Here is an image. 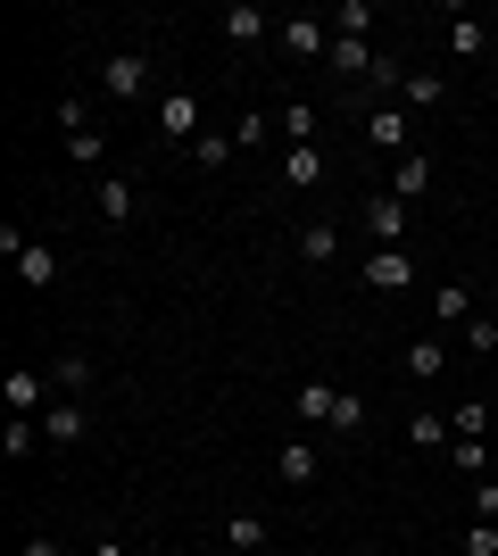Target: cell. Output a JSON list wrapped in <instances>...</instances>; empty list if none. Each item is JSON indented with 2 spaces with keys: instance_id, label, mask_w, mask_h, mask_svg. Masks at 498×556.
I'll list each match as a JSON object with an SVG mask.
<instances>
[{
  "instance_id": "6da1fadb",
  "label": "cell",
  "mask_w": 498,
  "mask_h": 556,
  "mask_svg": "<svg viewBox=\"0 0 498 556\" xmlns=\"http://www.w3.org/2000/svg\"><path fill=\"white\" fill-rule=\"evenodd\" d=\"M100 92H108V100H142V92H150V59H142V50H108Z\"/></svg>"
},
{
  "instance_id": "7a4b0ae2",
  "label": "cell",
  "mask_w": 498,
  "mask_h": 556,
  "mask_svg": "<svg viewBox=\"0 0 498 556\" xmlns=\"http://www.w3.org/2000/svg\"><path fill=\"white\" fill-rule=\"evenodd\" d=\"M357 225L374 232L382 250H399V241H407V200H391V191H374V200L357 208Z\"/></svg>"
},
{
  "instance_id": "3957f363",
  "label": "cell",
  "mask_w": 498,
  "mask_h": 556,
  "mask_svg": "<svg viewBox=\"0 0 498 556\" xmlns=\"http://www.w3.org/2000/svg\"><path fill=\"white\" fill-rule=\"evenodd\" d=\"M357 282H366V291H407V282H416V257L407 250H374L366 266H357Z\"/></svg>"
},
{
  "instance_id": "277c9868",
  "label": "cell",
  "mask_w": 498,
  "mask_h": 556,
  "mask_svg": "<svg viewBox=\"0 0 498 556\" xmlns=\"http://www.w3.org/2000/svg\"><path fill=\"white\" fill-rule=\"evenodd\" d=\"M0 391H9V416H42L59 382H50V374H34V366H17L9 382H0Z\"/></svg>"
},
{
  "instance_id": "5b68a950",
  "label": "cell",
  "mask_w": 498,
  "mask_h": 556,
  "mask_svg": "<svg viewBox=\"0 0 498 556\" xmlns=\"http://www.w3.org/2000/svg\"><path fill=\"white\" fill-rule=\"evenodd\" d=\"M158 134L166 141H200V92H166L158 100Z\"/></svg>"
},
{
  "instance_id": "8992f818",
  "label": "cell",
  "mask_w": 498,
  "mask_h": 556,
  "mask_svg": "<svg viewBox=\"0 0 498 556\" xmlns=\"http://www.w3.org/2000/svg\"><path fill=\"white\" fill-rule=\"evenodd\" d=\"M424 191H432V159H424V150H407V159L391 166V200H407V208H416Z\"/></svg>"
},
{
  "instance_id": "52a82bcc",
  "label": "cell",
  "mask_w": 498,
  "mask_h": 556,
  "mask_svg": "<svg viewBox=\"0 0 498 556\" xmlns=\"http://www.w3.org/2000/svg\"><path fill=\"white\" fill-rule=\"evenodd\" d=\"M17 282L25 291H50V282H59V250H50V241H25L17 250Z\"/></svg>"
},
{
  "instance_id": "ba28073f",
  "label": "cell",
  "mask_w": 498,
  "mask_h": 556,
  "mask_svg": "<svg viewBox=\"0 0 498 556\" xmlns=\"http://www.w3.org/2000/svg\"><path fill=\"white\" fill-rule=\"evenodd\" d=\"M283 50H291V59H324V50H332L324 17H283Z\"/></svg>"
},
{
  "instance_id": "9c48e42d",
  "label": "cell",
  "mask_w": 498,
  "mask_h": 556,
  "mask_svg": "<svg viewBox=\"0 0 498 556\" xmlns=\"http://www.w3.org/2000/svg\"><path fill=\"white\" fill-rule=\"evenodd\" d=\"M299 257H308V266H332V257H341V225H332V216H308V225H299Z\"/></svg>"
},
{
  "instance_id": "30bf717a",
  "label": "cell",
  "mask_w": 498,
  "mask_h": 556,
  "mask_svg": "<svg viewBox=\"0 0 498 556\" xmlns=\"http://www.w3.org/2000/svg\"><path fill=\"white\" fill-rule=\"evenodd\" d=\"M92 200H100V225H133V208H142V200H133V184H125V175H108V184H100Z\"/></svg>"
},
{
  "instance_id": "8fae6325",
  "label": "cell",
  "mask_w": 498,
  "mask_h": 556,
  "mask_svg": "<svg viewBox=\"0 0 498 556\" xmlns=\"http://www.w3.org/2000/svg\"><path fill=\"white\" fill-rule=\"evenodd\" d=\"M324 59H332V75H374V67H382V59H374L366 42H357V34H332V50H324Z\"/></svg>"
},
{
  "instance_id": "7c38bea8",
  "label": "cell",
  "mask_w": 498,
  "mask_h": 556,
  "mask_svg": "<svg viewBox=\"0 0 498 556\" xmlns=\"http://www.w3.org/2000/svg\"><path fill=\"white\" fill-rule=\"evenodd\" d=\"M283 184L291 191H316V184H324V150H316V141H308V150H283Z\"/></svg>"
},
{
  "instance_id": "4fadbf2b",
  "label": "cell",
  "mask_w": 498,
  "mask_h": 556,
  "mask_svg": "<svg viewBox=\"0 0 498 556\" xmlns=\"http://www.w3.org/2000/svg\"><path fill=\"white\" fill-rule=\"evenodd\" d=\"M366 141L374 150H407V109H374L366 116Z\"/></svg>"
},
{
  "instance_id": "5bb4252c",
  "label": "cell",
  "mask_w": 498,
  "mask_h": 556,
  "mask_svg": "<svg viewBox=\"0 0 498 556\" xmlns=\"http://www.w3.org/2000/svg\"><path fill=\"white\" fill-rule=\"evenodd\" d=\"M42 441H84V407L50 399V407H42Z\"/></svg>"
},
{
  "instance_id": "9a60e30c",
  "label": "cell",
  "mask_w": 498,
  "mask_h": 556,
  "mask_svg": "<svg viewBox=\"0 0 498 556\" xmlns=\"http://www.w3.org/2000/svg\"><path fill=\"white\" fill-rule=\"evenodd\" d=\"M407 374H416V382H440V374H449V349H440V341H416V349H407Z\"/></svg>"
},
{
  "instance_id": "2e32d148",
  "label": "cell",
  "mask_w": 498,
  "mask_h": 556,
  "mask_svg": "<svg viewBox=\"0 0 498 556\" xmlns=\"http://www.w3.org/2000/svg\"><path fill=\"white\" fill-rule=\"evenodd\" d=\"M216 25H225L233 42H258V34H266V9H250V0H233V9H225V17H216Z\"/></svg>"
},
{
  "instance_id": "e0dca14e",
  "label": "cell",
  "mask_w": 498,
  "mask_h": 556,
  "mask_svg": "<svg viewBox=\"0 0 498 556\" xmlns=\"http://www.w3.org/2000/svg\"><path fill=\"white\" fill-rule=\"evenodd\" d=\"M225 548H233V556H258L266 548V523H258V515H233V523H225Z\"/></svg>"
},
{
  "instance_id": "ac0fdd59",
  "label": "cell",
  "mask_w": 498,
  "mask_h": 556,
  "mask_svg": "<svg viewBox=\"0 0 498 556\" xmlns=\"http://www.w3.org/2000/svg\"><path fill=\"white\" fill-rule=\"evenodd\" d=\"M283 482H291V490L316 482V448H308V441H283Z\"/></svg>"
},
{
  "instance_id": "d6986e66",
  "label": "cell",
  "mask_w": 498,
  "mask_h": 556,
  "mask_svg": "<svg viewBox=\"0 0 498 556\" xmlns=\"http://www.w3.org/2000/svg\"><path fill=\"white\" fill-rule=\"evenodd\" d=\"M332 399H341V391H332V382H308V391L291 399V407H299V416H308V424H332Z\"/></svg>"
},
{
  "instance_id": "ffe728a7",
  "label": "cell",
  "mask_w": 498,
  "mask_h": 556,
  "mask_svg": "<svg viewBox=\"0 0 498 556\" xmlns=\"http://www.w3.org/2000/svg\"><path fill=\"white\" fill-rule=\"evenodd\" d=\"M432 307H440L449 325H474V291H465V282H449V291H432Z\"/></svg>"
},
{
  "instance_id": "44dd1931",
  "label": "cell",
  "mask_w": 498,
  "mask_h": 556,
  "mask_svg": "<svg viewBox=\"0 0 498 556\" xmlns=\"http://www.w3.org/2000/svg\"><path fill=\"white\" fill-rule=\"evenodd\" d=\"M407 109H440V100H449V84H440V75H407Z\"/></svg>"
},
{
  "instance_id": "7402d4cb",
  "label": "cell",
  "mask_w": 498,
  "mask_h": 556,
  "mask_svg": "<svg viewBox=\"0 0 498 556\" xmlns=\"http://www.w3.org/2000/svg\"><path fill=\"white\" fill-rule=\"evenodd\" d=\"M34 441H42V416H17L9 432H0V448H9V457H34Z\"/></svg>"
},
{
  "instance_id": "603a6c76",
  "label": "cell",
  "mask_w": 498,
  "mask_h": 556,
  "mask_svg": "<svg viewBox=\"0 0 498 556\" xmlns=\"http://www.w3.org/2000/svg\"><path fill=\"white\" fill-rule=\"evenodd\" d=\"M233 150H241L233 134H200V141H191V166H225Z\"/></svg>"
},
{
  "instance_id": "cb8c5ba5",
  "label": "cell",
  "mask_w": 498,
  "mask_h": 556,
  "mask_svg": "<svg viewBox=\"0 0 498 556\" xmlns=\"http://www.w3.org/2000/svg\"><path fill=\"white\" fill-rule=\"evenodd\" d=\"M407 432H416V448H440V441H457V424H449V416H424V407H416V424H407Z\"/></svg>"
},
{
  "instance_id": "d4e9b609",
  "label": "cell",
  "mask_w": 498,
  "mask_h": 556,
  "mask_svg": "<svg viewBox=\"0 0 498 556\" xmlns=\"http://www.w3.org/2000/svg\"><path fill=\"white\" fill-rule=\"evenodd\" d=\"M283 134H291V150H308V141H316V109H308V100H291V109H283Z\"/></svg>"
},
{
  "instance_id": "484cf974",
  "label": "cell",
  "mask_w": 498,
  "mask_h": 556,
  "mask_svg": "<svg viewBox=\"0 0 498 556\" xmlns=\"http://www.w3.org/2000/svg\"><path fill=\"white\" fill-rule=\"evenodd\" d=\"M482 42H490V34H482L474 17H457V25H449V50H457V59H482Z\"/></svg>"
},
{
  "instance_id": "4316f807",
  "label": "cell",
  "mask_w": 498,
  "mask_h": 556,
  "mask_svg": "<svg viewBox=\"0 0 498 556\" xmlns=\"http://www.w3.org/2000/svg\"><path fill=\"white\" fill-rule=\"evenodd\" d=\"M50 382H59V391H84V382H92V357H59V366H50Z\"/></svg>"
},
{
  "instance_id": "83f0119b",
  "label": "cell",
  "mask_w": 498,
  "mask_h": 556,
  "mask_svg": "<svg viewBox=\"0 0 498 556\" xmlns=\"http://www.w3.org/2000/svg\"><path fill=\"white\" fill-rule=\"evenodd\" d=\"M357 424H366V399L341 391V399H332V432H357Z\"/></svg>"
},
{
  "instance_id": "f1b7e54d",
  "label": "cell",
  "mask_w": 498,
  "mask_h": 556,
  "mask_svg": "<svg viewBox=\"0 0 498 556\" xmlns=\"http://www.w3.org/2000/svg\"><path fill=\"white\" fill-rule=\"evenodd\" d=\"M266 134H274V116H266V109H250V116H241V125H233V141H241V150H258Z\"/></svg>"
},
{
  "instance_id": "f546056e",
  "label": "cell",
  "mask_w": 498,
  "mask_h": 556,
  "mask_svg": "<svg viewBox=\"0 0 498 556\" xmlns=\"http://www.w3.org/2000/svg\"><path fill=\"white\" fill-rule=\"evenodd\" d=\"M449 424H457V441H482V424H490V416H482V399H465Z\"/></svg>"
},
{
  "instance_id": "4dcf8cb0",
  "label": "cell",
  "mask_w": 498,
  "mask_h": 556,
  "mask_svg": "<svg viewBox=\"0 0 498 556\" xmlns=\"http://www.w3.org/2000/svg\"><path fill=\"white\" fill-rule=\"evenodd\" d=\"M482 457H490L482 441H449V465H457V473H482Z\"/></svg>"
},
{
  "instance_id": "1f68e13d",
  "label": "cell",
  "mask_w": 498,
  "mask_h": 556,
  "mask_svg": "<svg viewBox=\"0 0 498 556\" xmlns=\"http://www.w3.org/2000/svg\"><path fill=\"white\" fill-rule=\"evenodd\" d=\"M465 349H474V357H490V349H498V325H490V316H474V325H465Z\"/></svg>"
},
{
  "instance_id": "d6a6232c",
  "label": "cell",
  "mask_w": 498,
  "mask_h": 556,
  "mask_svg": "<svg viewBox=\"0 0 498 556\" xmlns=\"http://www.w3.org/2000/svg\"><path fill=\"white\" fill-rule=\"evenodd\" d=\"M465 556H498V523H482V515H474V532H465Z\"/></svg>"
},
{
  "instance_id": "836d02e7",
  "label": "cell",
  "mask_w": 498,
  "mask_h": 556,
  "mask_svg": "<svg viewBox=\"0 0 498 556\" xmlns=\"http://www.w3.org/2000/svg\"><path fill=\"white\" fill-rule=\"evenodd\" d=\"M332 25H341V34H357V42H366V25H374V9H366V0H349V9H341V17H332Z\"/></svg>"
},
{
  "instance_id": "e575fe53",
  "label": "cell",
  "mask_w": 498,
  "mask_h": 556,
  "mask_svg": "<svg viewBox=\"0 0 498 556\" xmlns=\"http://www.w3.org/2000/svg\"><path fill=\"white\" fill-rule=\"evenodd\" d=\"M67 159H84V166H100V159H108V141H100V134H75V141H67Z\"/></svg>"
},
{
  "instance_id": "d590c367",
  "label": "cell",
  "mask_w": 498,
  "mask_h": 556,
  "mask_svg": "<svg viewBox=\"0 0 498 556\" xmlns=\"http://www.w3.org/2000/svg\"><path fill=\"white\" fill-rule=\"evenodd\" d=\"M25 556H67V548H59L50 532H34V540H25Z\"/></svg>"
},
{
  "instance_id": "8d00e7d4",
  "label": "cell",
  "mask_w": 498,
  "mask_h": 556,
  "mask_svg": "<svg viewBox=\"0 0 498 556\" xmlns=\"http://www.w3.org/2000/svg\"><path fill=\"white\" fill-rule=\"evenodd\" d=\"M84 556H133V548H125V540H92Z\"/></svg>"
},
{
  "instance_id": "74e56055",
  "label": "cell",
  "mask_w": 498,
  "mask_h": 556,
  "mask_svg": "<svg viewBox=\"0 0 498 556\" xmlns=\"http://www.w3.org/2000/svg\"><path fill=\"white\" fill-rule=\"evenodd\" d=\"M175 556H200V548H175Z\"/></svg>"
},
{
  "instance_id": "f35d334b",
  "label": "cell",
  "mask_w": 498,
  "mask_h": 556,
  "mask_svg": "<svg viewBox=\"0 0 498 556\" xmlns=\"http://www.w3.org/2000/svg\"><path fill=\"white\" fill-rule=\"evenodd\" d=\"M357 556H382V548H357Z\"/></svg>"
}]
</instances>
